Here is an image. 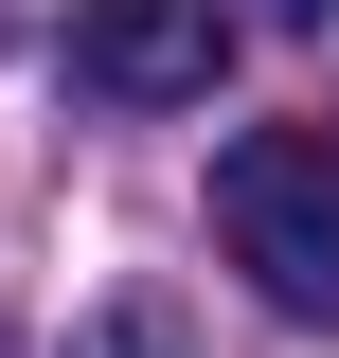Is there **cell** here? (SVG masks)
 <instances>
[{"label": "cell", "mask_w": 339, "mask_h": 358, "mask_svg": "<svg viewBox=\"0 0 339 358\" xmlns=\"http://www.w3.org/2000/svg\"><path fill=\"white\" fill-rule=\"evenodd\" d=\"M214 251L250 268L286 322H339V143H322V126L214 143Z\"/></svg>", "instance_id": "obj_1"}, {"label": "cell", "mask_w": 339, "mask_h": 358, "mask_svg": "<svg viewBox=\"0 0 339 358\" xmlns=\"http://www.w3.org/2000/svg\"><path fill=\"white\" fill-rule=\"evenodd\" d=\"M72 72L107 90V108H197V90L232 72V18H214V0H72Z\"/></svg>", "instance_id": "obj_2"}, {"label": "cell", "mask_w": 339, "mask_h": 358, "mask_svg": "<svg viewBox=\"0 0 339 358\" xmlns=\"http://www.w3.org/2000/svg\"><path fill=\"white\" fill-rule=\"evenodd\" d=\"M72 358H179V322H161V305H89V322H72Z\"/></svg>", "instance_id": "obj_3"}, {"label": "cell", "mask_w": 339, "mask_h": 358, "mask_svg": "<svg viewBox=\"0 0 339 358\" xmlns=\"http://www.w3.org/2000/svg\"><path fill=\"white\" fill-rule=\"evenodd\" d=\"M268 18H339V0H268Z\"/></svg>", "instance_id": "obj_4"}, {"label": "cell", "mask_w": 339, "mask_h": 358, "mask_svg": "<svg viewBox=\"0 0 339 358\" xmlns=\"http://www.w3.org/2000/svg\"><path fill=\"white\" fill-rule=\"evenodd\" d=\"M0 358H18V341H0Z\"/></svg>", "instance_id": "obj_5"}]
</instances>
